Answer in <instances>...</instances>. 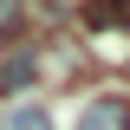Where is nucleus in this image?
<instances>
[{"mask_svg":"<svg viewBox=\"0 0 130 130\" xmlns=\"http://www.w3.org/2000/svg\"><path fill=\"white\" fill-rule=\"evenodd\" d=\"M72 130H130V104H124L117 91H98L91 104L78 111V124H72Z\"/></svg>","mask_w":130,"mask_h":130,"instance_id":"nucleus-1","label":"nucleus"},{"mask_svg":"<svg viewBox=\"0 0 130 130\" xmlns=\"http://www.w3.org/2000/svg\"><path fill=\"white\" fill-rule=\"evenodd\" d=\"M0 130H52V117L39 111V104H13V111L0 117Z\"/></svg>","mask_w":130,"mask_h":130,"instance_id":"nucleus-2","label":"nucleus"},{"mask_svg":"<svg viewBox=\"0 0 130 130\" xmlns=\"http://www.w3.org/2000/svg\"><path fill=\"white\" fill-rule=\"evenodd\" d=\"M32 72H39V59H32V52H13V59L0 65V85H7V91H13V85H32Z\"/></svg>","mask_w":130,"mask_h":130,"instance_id":"nucleus-3","label":"nucleus"},{"mask_svg":"<svg viewBox=\"0 0 130 130\" xmlns=\"http://www.w3.org/2000/svg\"><path fill=\"white\" fill-rule=\"evenodd\" d=\"M85 20H91V26H117V20H130V0H91Z\"/></svg>","mask_w":130,"mask_h":130,"instance_id":"nucleus-4","label":"nucleus"},{"mask_svg":"<svg viewBox=\"0 0 130 130\" xmlns=\"http://www.w3.org/2000/svg\"><path fill=\"white\" fill-rule=\"evenodd\" d=\"M20 13V0H0V26H7V20H13Z\"/></svg>","mask_w":130,"mask_h":130,"instance_id":"nucleus-5","label":"nucleus"}]
</instances>
